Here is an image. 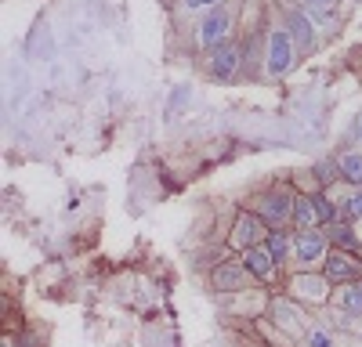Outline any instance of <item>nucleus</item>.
<instances>
[{
	"label": "nucleus",
	"mask_w": 362,
	"mask_h": 347,
	"mask_svg": "<svg viewBox=\"0 0 362 347\" xmlns=\"http://www.w3.org/2000/svg\"><path fill=\"white\" fill-rule=\"evenodd\" d=\"M290 66H293V40H290V33L276 29L268 37V73L283 76V73H290Z\"/></svg>",
	"instance_id": "f257e3e1"
},
{
	"label": "nucleus",
	"mask_w": 362,
	"mask_h": 347,
	"mask_svg": "<svg viewBox=\"0 0 362 347\" xmlns=\"http://www.w3.org/2000/svg\"><path fill=\"white\" fill-rule=\"evenodd\" d=\"M358 279V260H351L348 253H334L326 260V282H355Z\"/></svg>",
	"instance_id": "f03ea898"
},
{
	"label": "nucleus",
	"mask_w": 362,
	"mask_h": 347,
	"mask_svg": "<svg viewBox=\"0 0 362 347\" xmlns=\"http://www.w3.org/2000/svg\"><path fill=\"white\" fill-rule=\"evenodd\" d=\"M228 33V15L225 11H210L206 22L199 25V44L203 47H218V40Z\"/></svg>",
	"instance_id": "7ed1b4c3"
},
{
	"label": "nucleus",
	"mask_w": 362,
	"mask_h": 347,
	"mask_svg": "<svg viewBox=\"0 0 362 347\" xmlns=\"http://www.w3.org/2000/svg\"><path fill=\"white\" fill-rule=\"evenodd\" d=\"M293 221H297L300 231H312V228L322 221V214H319V199H312V195L293 199Z\"/></svg>",
	"instance_id": "20e7f679"
},
{
	"label": "nucleus",
	"mask_w": 362,
	"mask_h": 347,
	"mask_svg": "<svg viewBox=\"0 0 362 347\" xmlns=\"http://www.w3.org/2000/svg\"><path fill=\"white\" fill-rule=\"evenodd\" d=\"M293 253H297V260H305V264H315V260H322V253H326V243L315 236V231H300L297 243H293Z\"/></svg>",
	"instance_id": "39448f33"
},
{
	"label": "nucleus",
	"mask_w": 362,
	"mask_h": 347,
	"mask_svg": "<svg viewBox=\"0 0 362 347\" xmlns=\"http://www.w3.org/2000/svg\"><path fill=\"white\" fill-rule=\"evenodd\" d=\"M235 66H239L235 44H218V47H214V62H210V73H214L218 80H228V76L235 73Z\"/></svg>",
	"instance_id": "423d86ee"
},
{
	"label": "nucleus",
	"mask_w": 362,
	"mask_h": 347,
	"mask_svg": "<svg viewBox=\"0 0 362 347\" xmlns=\"http://www.w3.org/2000/svg\"><path fill=\"white\" fill-rule=\"evenodd\" d=\"M243 264H247V272H254L257 279H272V275H276V257H272L268 250H261V246H250V250L243 253Z\"/></svg>",
	"instance_id": "0eeeda50"
},
{
	"label": "nucleus",
	"mask_w": 362,
	"mask_h": 347,
	"mask_svg": "<svg viewBox=\"0 0 362 347\" xmlns=\"http://www.w3.org/2000/svg\"><path fill=\"white\" fill-rule=\"evenodd\" d=\"M261 236H264V228H261V221H257L254 214H243V217L235 221V231H232V243H235V246H247V250H250V246H254V243H257Z\"/></svg>",
	"instance_id": "6e6552de"
},
{
	"label": "nucleus",
	"mask_w": 362,
	"mask_h": 347,
	"mask_svg": "<svg viewBox=\"0 0 362 347\" xmlns=\"http://www.w3.org/2000/svg\"><path fill=\"white\" fill-rule=\"evenodd\" d=\"M261 214H264L272 224H283V221L293 214V202H290L283 192H272V195L261 199Z\"/></svg>",
	"instance_id": "1a4fd4ad"
},
{
	"label": "nucleus",
	"mask_w": 362,
	"mask_h": 347,
	"mask_svg": "<svg viewBox=\"0 0 362 347\" xmlns=\"http://www.w3.org/2000/svg\"><path fill=\"white\" fill-rule=\"evenodd\" d=\"M326 275L319 279V275H300V279H293V289H297V293L300 297H308V300H322L326 297Z\"/></svg>",
	"instance_id": "9d476101"
},
{
	"label": "nucleus",
	"mask_w": 362,
	"mask_h": 347,
	"mask_svg": "<svg viewBox=\"0 0 362 347\" xmlns=\"http://www.w3.org/2000/svg\"><path fill=\"white\" fill-rule=\"evenodd\" d=\"M290 40L297 47H308L312 44V22L305 15H290Z\"/></svg>",
	"instance_id": "9b49d317"
},
{
	"label": "nucleus",
	"mask_w": 362,
	"mask_h": 347,
	"mask_svg": "<svg viewBox=\"0 0 362 347\" xmlns=\"http://www.w3.org/2000/svg\"><path fill=\"white\" fill-rule=\"evenodd\" d=\"M341 178L362 188V156H358V152H348V156L341 159Z\"/></svg>",
	"instance_id": "f8f14e48"
},
{
	"label": "nucleus",
	"mask_w": 362,
	"mask_h": 347,
	"mask_svg": "<svg viewBox=\"0 0 362 347\" xmlns=\"http://www.w3.org/2000/svg\"><path fill=\"white\" fill-rule=\"evenodd\" d=\"M214 286L225 289V293H232V289L243 286V272H239V268H218L214 272Z\"/></svg>",
	"instance_id": "ddd939ff"
},
{
	"label": "nucleus",
	"mask_w": 362,
	"mask_h": 347,
	"mask_svg": "<svg viewBox=\"0 0 362 347\" xmlns=\"http://www.w3.org/2000/svg\"><path fill=\"white\" fill-rule=\"evenodd\" d=\"M264 250H268L272 257H276V264H279V260H286V253H290V239H286V231H272Z\"/></svg>",
	"instance_id": "4468645a"
},
{
	"label": "nucleus",
	"mask_w": 362,
	"mask_h": 347,
	"mask_svg": "<svg viewBox=\"0 0 362 347\" xmlns=\"http://www.w3.org/2000/svg\"><path fill=\"white\" fill-rule=\"evenodd\" d=\"M272 318H279V326H293V318H300L290 304H283V300H276L272 304Z\"/></svg>",
	"instance_id": "2eb2a0df"
},
{
	"label": "nucleus",
	"mask_w": 362,
	"mask_h": 347,
	"mask_svg": "<svg viewBox=\"0 0 362 347\" xmlns=\"http://www.w3.org/2000/svg\"><path fill=\"white\" fill-rule=\"evenodd\" d=\"M334 239H337L341 246H348V250H355V246H358V239L351 236V231H348L344 224H337V228H334Z\"/></svg>",
	"instance_id": "dca6fc26"
},
{
	"label": "nucleus",
	"mask_w": 362,
	"mask_h": 347,
	"mask_svg": "<svg viewBox=\"0 0 362 347\" xmlns=\"http://www.w3.org/2000/svg\"><path fill=\"white\" fill-rule=\"evenodd\" d=\"M344 304H348L351 311H362V286H358V289H348V293H344Z\"/></svg>",
	"instance_id": "f3484780"
},
{
	"label": "nucleus",
	"mask_w": 362,
	"mask_h": 347,
	"mask_svg": "<svg viewBox=\"0 0 362 347\" xmlns=\"http://www.w3.org/2000/svg\"><path fill=\"white\" fill-rule=\"evenodd\" d=\"M348 214H351V217H362V192H355V195L348 199Z\"/></svg>",
	"instance_id": "a211bd4d"
},
{
	"label": "nucleus",
	"mask_w": 362,
	"mask_h": 347,
	"mask_svg": "<svg viewBox=\"0 0 362 347\" xmlns=\"http://www.w3.org/2000/svg\"><path fill=\"white\" fill-rule=\"evenodd\" d=\"M308 347H334V343H329L326 333H312V336H308Z\"/></svg>",
	"instance_id": "6ab92c4d"
},
{
	"label": "nucleus",
	"mask_w": 362,
	"mask_h": 347,
	"mask_svg": "<svg viewBox=\"0 0 362 347\" xmlns=\"http://www.w3.org/2000/svg\"><path fill=\"white\" fill-rule=\"evenodd\" d=\"M210 4H218V0H185V8L196 11V8H210Z\"/></svg>",
	"instance_id": "aec40b11"
},
{
	"label": "nucleus",
	"mask_w": 362,
	"mask_h": 347,
	"mask_svg": "<svg viewBox=\"0 0 362 347\" xmlns=\"http://www.w3.org/2000/svg\"><path fill=\"white\" fill-rule=\"evenodd\" d=\"M315 4H326V0H315Z\"/></svg>",
	"instance_id": "412c9836"
}]
</instances>
